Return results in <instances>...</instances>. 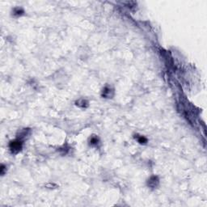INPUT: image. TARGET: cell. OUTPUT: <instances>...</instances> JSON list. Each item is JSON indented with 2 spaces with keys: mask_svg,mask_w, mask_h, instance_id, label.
<instances>
[{
  "mask_svg": "<svg viewBox=\"0 0 207 207\" xmlns=\"http://www.w3.org/2000/svg\"><path fill=\"white\" fill-rule=\"evenodd\" d=\"M8 147L12 154H18L19 152H20L22 151L23 141H21V140L18 138L15 139V140H12L9 143Z\"/></svg>",
  "mask_w": 207,
  "mask_h": 207,
  "instance_id": "6da1fadb",
  "label": "cell"
},
{
  "mask_svg": "<svg viewBox=\"0 0 207 207\" xmlns=\"http://www.w3.org/2000/svg\"><path fill=\"white\" fill-rule=\"evenodd\" d=\"M32 133V130L29 128H24V129H21L17 132V134H16V138L20 139L21 141L24 142V140L29 137V135Z\"/></svg>",
  "mask_w": 207,
  "mask_h": 207,
  "instance_id": "7a4b0ae2",
  "label": "cell"
},
{
  "mask_svg": "<svg viewBox=\"0 0 207 207\" xmlns=\"http://www.w3.org/2000/svg\"><path fill=\"white\" fill-rule=\"evenodd\" d=\"M114 94H115L114 89L109 85H106L104 87L102 90V92H101L102 97L105 98V99H112L114 96Z\"/></svg>",
  "mask_w": 207,
  "mask_h": 207,
  "instance_id": "3957f363",
  "label": "cell"
},
{
  "mask_svg": "<svg viewBox=\"0 0 207 207\" xmlns=\"http://www.w3.org/2000/svg\"><path fill=\"white\" fill-rule=\"evenodd\" d=\"M160 185V178L157 176H151L147 180V186L151 190H155Z\"/></svg>",
  "mask_w": 207,
  "mask_h": 207,
  "instance_id": "277c9868",
  "label": "cell"
},
{
  "mask_svg": "<svg viewBox=\"0 0 207 207\" xmlns=\"http://www.w3.org/2000/svg\"><path fill=\"white\" fill-rule=\"evenodd\" d=\"M89 145L91 147H98L100 143H101V140L99 138V137L96 136V135H92V136L90 137L88 141Z\"/></svg>",
  "mask_w": 207,
  "mask_h": 207,
  "instance_id": "5b68a950",
  "label": "cell"
},
{
  "mask_svg": "<svg viewBox=\"0 0 207 207\" xmlns=\"http://www.w3.org/2000/svg\"><path fill=\"white\" fill-rule=\"evenodd\" d=\"M75 105L79 108H81V109H87L89 106V102L88 101H87L86 99L81 98V99H79L78 101H75Z\"/></svg>",
  "mask_w": 207,
  "mask_h": 207,
  "instance_id": "8992f818",
  "label": "cell"
},
{
  "mask_svg": "<svg viewBox=\"0 0 207 207\" xmlns=\"http://www.w3.org/2000/svg\"><path fill=\"white\" fill-rule=\"evenodd\" d=\"M24 13H25V12H24V8L20 7H16L12 10V15L14 17H20L24 15Z\"/></svg>",
  "mask_w": 207,
  "mask_h": 207,
  "instance_id": "52a82bcc",
  "label": "cell"
},
{
  "mask_svg": "<svg viewBox=\"0 0 207 207\" xmlns=\"http://www.w3.org/2000/svg\"><path fill=\"white\" fill-rule=\"evenodd\" d=\"M134 138L136 139L137 142H138L139 144H142V145H145V144H147L148 142V139L145 136H142V135L135 134L134 135Z\"/></svg>",
  "mask_w": 207,
  "mask_h": 207,
  "instance_id": "ba28073f",
  "label": "cell"
},
{
  "mask_svg": "<svg viewBox=\"0 0 207 207\" xmlns=\"http://www.w3.org/2000/svg\"><path fill=\"white\" fill-rule=\"evenodd\" d=\"M69 151H70V147H68L67 146H65V145L59 149V151L62 153V155H66L67 153H68Z\"/></svg>",
  "mask_w": 207,
  "mask_h": 207,
  "instance_id": "9c48e42d",
  "label": "cell"
},
{
  "mask_svg": "<svg viewBox=\"0 0 207 207\" xmlns=\"http://www.w3.org/2000/svg\"><path fill=\"white\" fill-rule=\"evenodd\" d=\"M0 172H1V175H2V176H4V175H5V173L7 172V167L4 165V164H2V165H1Z\"/></svg>",
  "mask_w": 207,
  "mask_h": 207,
  "instance_id": "30bf717a",
  "label": "cell"
},
{
  "mask_svg": "<svg viewBox=\"0 0 207 207\" xmlns=\"http://www.w3.org/2000/svg\"><path fill=\"white\" fill-rule=\"evenodd\" d=\"M45 187L48 188V189H55V188H57V185L53 183H49L47 184H45Z\"/></svg>",
  "mask_w": 207,
  "mask_h": 207,
  "instance_id": "8fae6325",
  "label": "cell"
}]
</instances>
